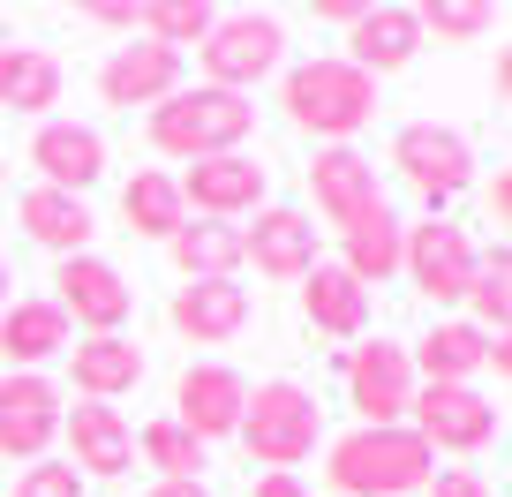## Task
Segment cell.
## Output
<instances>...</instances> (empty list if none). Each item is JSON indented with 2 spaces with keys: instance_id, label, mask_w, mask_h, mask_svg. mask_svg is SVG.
<instances>
[{
  "instance_id": "11",
  "label": "cell",
  "mask_w": 512,
  "mask_h": 497,
  "mask_svg": "<svg viewBox=\"0 0 512 497\" xmlns=\"http://www.w3.org/2000/svg\"><path fill=\"white\" fill-rule=\"evenodd\" d=\"M181 189V211H196V219H241V211H264V196H272V174L249 159V151H226V159H196L189 174L174 181Z\"/></svg>"
},
{
  "instance_id": "4",
  "label": "cell",
  "mask_w": 512,
  "mask_h": 497,
  "mask_svg": "<svg viewBox=\"0 0 512 497\" xmlns=\"http://www.w3.org/2000/svg\"><path fill=\"white\" fill-rule=\"evenodd\" d=\"M241 445H249V460H264L272 475H294V467L317 452V437H324V415H317V400H309L294 377H272V385H256L249 392V407H241Z\"/></svg>"
},
{
  "instance_id": "14",
  "label": "cell",
  "mask_w": 512,
  "mask_h": 497,
  "mask_svg": "<svg viewBox=\"0 0 512 497\" xmlns=\"http://www.w3.org/2000/svg\"><path fill=\"white\" fill-rule=\"evenodd\" d=\"M309 196H317V211L339 226V234H347V226H362L369 211L384 204L377 166H369L354 144H324L317 159H309Z\"/></svg>"
},
{
  "instance_id": "24",
  "label": "cell",
  "mask_w": 512,
  "mask_h": 497,
  "mask_svg": "<svg viewBox=\"0 0 512 497\" xmlns=\"http://www.w3.org/2000/svg\"><path fill=\"white\" fill-rule=\"evenodd\" d=\"M166 257H174L181 279H234V272H241V226L181 219L174 234H166Z\"/></svg>"
},
{
  "instance_id": "9",
  "label": "cell",
  "mask_w": 512,
  "mask_h": 497,
  "mask_svg": "<svg viewBox=\"0 0 512 497\" xmlns=\"http://www.w3.org/2000/svg\"><path fill=\"white\" fill-rule=\"evenodd\" d=\"M53 309H61L68 324H83L91 339H106V332L128 324L136 287H128L106 257H61V272H53Z\"/></svg>"
},
{
  "instance_id": "19",
  "label": "cell",
  "mask_w": 512,
  "mask_h": 497,
  "mask_svg": "<svg viewBox=\"0 0 512 497\" xmlns=\"http://www.w3.org/2000/svg\"><path fill=\"white\" fill-rule=\"evenodd\" d=\"M347 68H362L369 83L377 76H400L407 61H415V46H422V16L415 8H362L354 16V31H347Z\"/></svg>"
},
{
  "instance_id": "42",
  "label": "cell",
  "mask_w": 512,
  "mask_h": 497,
  "mask_svg": "<svg viewBox=\"0 0 512 497\" xmlns=\"http://www.w3.org/2000/svg\"><path fill=\"white\" fill-rule=\"evenodd\" d=\"M0 189H8V166H0Z\"/></svg>"
},
{
  "instance_id": "40",
  "label": "cell",
  "mask_w": 512,
  "mask_h": 497,
  "mask_svg": "<svg viewBox=\"0 0 512 497\" xmlns=\"http://www.w3.org/2000/svg\"><path fill=\"white\" fill-rule=\"evenodd\" d=\"M16 302V279H8V257H0V309Z\"/></svg>"
},
{
  "instance_id": "13",
  "label": "cell",
  "mask_w": 512,
  "mask_h": 497,
  "mask_svg": "<svg viewBox=\"0 0 512 497\" xmlns=\"http://www.w3.org/2000/svg\"><path fill=\"white\" fill-rule=\"evenodd\" d=\"M174 407H181V415H174L181 430H189L196 445H211V437H234L241 430L249 385H241V369H226V362H196V369H181Z\"/></svg>"
},
{
  "instance_id": "2",
  "label": "cell",
  "mask_w": 512,
  "mask_h": 497,
  "mask_svg": "<svg viewBox=\"0 0 512 497\" xmlns=\"http://www.w3.org/2000/svg\"><path fill=\"white\" fill-rule=\"evenodd\" d=\"M256 129V106L234 91H211V83H181L166 106H151V144L166 151V159H226V151H241Z\"/></svg>"
},
{
  "instance_id": "39",
  "label": "cell",
  "mask_w": 512,
  "mask_h": 497,
  "mask_svg": "<svg viewBox=\"0 0 512 497\" xmlns=\"http://www.w3.org/2000/svg\"><path fill=\"white\" fill-rule=\"evenodd\" d=\"M151 497H211V482H159Z\"/></svg>"
},
{
  "instance_id": "5",
  "label": "cell",
  "mask_w": 512,
  "mask_h": 497,
  "mask_svg": "<svg viewBox=\"0 0 512 497\" xmlns=\"http://www.w3.org/2000/svg\"><path fill=\"white\" fill-rule=\"evenodd\" d=\"M196 53H204L211 91L249 98L256 83L287 61V31H279V16H256V8H249V16H219V23H211V38H204Z\"/></svg>"
},
{
  "instance_id": "31",
  "label": "cell",
  "mask_w": 512,
  "mask_h": 497,
  "mask_svg": "<svg viewBox=\"0 0 512 497\" xmlns=\"http://www.w3.org/2000/svg\"><path fill=\"white\" fill-rule=\"evenodd\" d=\"M211 23H219V8H204V0H151V8H136V31H144L151 46H166V53L204 46Z\"/></svg>"
},
{
  "instance_id": "12",
  "label": "cell",
  "mask_w": 512,
  "mask_h": 497,
  "mask_svg": "<svg viewBox=\"0 0 512 497\" xmlns=\"http://www.w3.org/2000/svg\"><path fill=\"white\" fill-rule=\"evenodd\" d=\"M61 437V392L38 369H8L0 377V460H46Z\"/></svg>"
},
{
  "instance_id": "29",
  "label": "cell",
  "mask_w": 512,
  "mask_h": 497,
  "mask_svg": "<svg viewBox=\"0 0 512 497\" xmlns=\"http://www.w3.org/2000/svg\"><path fill=\"white\" fill-rule=\"evenodd\" d=\"M121 219H128V234H151V241H166L189 211H181V189H174V174H136L121 189Z\"/></svg>"
},
{
  "instance_id": "38",
  "label": "cell",
  "mask_w": 512,
  "mask_h": 497,
  "mask_svg": "<svg viewBox=\"0 0 512 497\" xmlns=\"http://www.w3.org/2000/svg\"><path fill=\"white\" fill-rule=\"evenodd\" d=\"M91 23H106V31H136V8H113V0H98Z\"/></svg>"
},
{
  "instance_id": "18",
  "label": "cell",
  "mask_w": 512,
  "mask_h": 497,
  "mask_svg": "<svg viewBox=\"0 0 512 497\" xmlns=\"http://www.w3.org/2000/svg\"><path fill=\"white\" fill-rule=\"evenodd\" d=\"M31 166L46 174V189L83 196L98 174H106V136L83 129V121H46V129L31 136Z\"/></svg>"
},
{
  "instance_id": "16",
  "label": "cell",
  "mask_w": 512,
  "mask_h": 497,
  "mask_svg": "<svg viewBox=\"0 0 512 497\" xmlns=\"http://www.w3.org/2000/svg\"><path fill=\"white\" fill-rule=\"evenodd\" d=\"M61 437H68V467H76V475H128V467H136V430H128L121 407H106V400L61 407Z\"/></svg>"
},
{
  "instance_id": "26",
  "label": "cell",
  "mask_w": 512,
  "mask_h": 497,
  "mask_svg": "<svg viewBox=\"0 0 512 497\" xmlns=\"http://www.w3.org/2000/svg\"><path fill=\"white\" fill-rule=\"evenodd\" d=\"M0 354H8V369H38L68 354V317L53 302H8L0 309Z\"/></svg>"
},
{
  "instance_id": "35",
  "label": "cell",
  "mask_w": 512,
  "mask_h": 497,
  "mask_svg": "<svg viewBox=\"0 0 512 497\" xmlns=\"http://www.w3.org/2000/svg\"><path fill=\"white\" fill-rule=\"evenodd\" d=\"M422 490H430V497H490V482H482L475 467H437Z\"/></svg>"
},
{
  "instance_id": "23",
  "label": "cell",
  "mask_w": 512,
  "mask_h": 497,
  "mask_svg": "<svg viewBox=\"0 0 512 497\" xmlns=\"http://www.w3.org/2000/svg\"><path fill=\"white\" fill-rule=\"evenodd\" d=\"M302 317H309V332L362 339V332H369V294L354 287L339 264H317V272L302 279Z\"/></svg>"
},
{
  "instance_id": "17",
  "label": "cell",
  "mask_w": 512,
  "mask_h": 497,
  "mask_svg": "<svg viewBox=\"0 0 512 497\" xmlns=\"http://www.w3.org/2000/svg\"><path fill=\"white\" fill-rule=\"evenodd\" d=\"M98 91H106V106H166V98L181 91V53L151 46V38H136V46H121L106 68H98Z\"/></svg>"
},
{
  "instance_id": "32",
  "label": "cell",
  "mask_w": 512,
  "mask_h": 497,
  "mask_svg": "<svg viewBox=\"0 0 512 497\" xmlns=\"http://www.w3.org/2000/svg\"><path fill=\"white\" fill-rule=\"evenodd\" d=\"M136 452H144L166 482H204V445H196L181 422H144V430H136Z\"/></svg>"
},
{
  "instance_id": "22",
  "label": "cell",
  "mask_w": 512,
  "mask_h": 497,
  "mask_svg": "<svg viewBox=\"0 0 512 497\" xmlns=\"http://www.w3.org/2000/svg\"><path fill=\"white\" fill-rule=\"evenodd\" d=\"M68 369H76V392L83 400H121V392H136L144 385V347L136 339H121V332H106V339H83V347H68Z\"/></svg>"
},
{
  "instance_id": "21",
  "label": "cell",
  "mask_w": 512,
  "mask_h": 497,
  "mask_svg": "<svg viewBox=\"0 0 512 497\" xmlns=\"http://www.w3.org/2000/svg\"><path fill=\"white\" fill-rule=\"evenodd\" d=\"M166 317H174V332L196 339V347H226V339L249 324V294H241L234 279H189Z\"/></svg>"
},
{
  "instance_id": "20",
  "label": "cell",
  "mask_w": 512,
  "mask_h": 497,
  "mask_svg": "<svg viewBox=\"0 0 512 497\" xmlns=\"http://www.w3.org/2000/svg\"><path fill=\"white\" fill-rule=\"evenodd\" d=\"M16 219H23V234L38 241V249H53V257H91V234H98V219H91V204L83 196H61V189H23L16 196Z\"/></svg>"
},
{
  "instance_id": "28",
  "label": "cell",
  "mask_w": 512,
  "mask_h": 497,
  "mask_svg": "<svg viewBox=\"0 0 512 497\" xmlns=\"http://www.w3.org/2000/svg\"><path fill=\"white\" fill-rule=\"evenodd\" d=\"M482 347H490V339H482L475 324L452 317V324H430V332L407 347V362H415L430 385H467V377L482 369Z\"/></svg>"
},
{
  "instance_id": "30",
  "label": "cell",
  "mask_w": 512,
  "mask_h": 497,
  "mask_svg": "<svg viewBox=\"0 0 512 497\" xmlns=\"http://www.w3.org/2000/svg\"><path fill=\"white\" fill-rule=\"evenodd\" d=\"M460 302L475 309L482 339H505V324H512V257H505V241H497L490 257H475V287H467Z\"/></svg>"
},
{
  "instance_id": "37",
  "label": "cell",
  "mask_w": 512,
  "mask_h": 497,
  "mask_svg": "<svg viewBox=\"0 0 512 497\" xmlns=\"http://www.w3.org/2000/svg\"><path fill=\"white\" fill-rule=\"evenodd\" d=\"M490 211H497V226L512 219V174H505V166H497V174H490Z\"/></svg>"
},
{
  "instance_id": "36",
  "label": "cell",
  "mask_w": 512,
  "mask_h": 497,
  "mask_svg": "<svg viewBox=\"0 0 512 497\" xmlns=\"http://www.w3.org/2000/svg\"><path fill=\"white\" fill-rule=\"evenodd\" d=\"M249 497H309V490H302V475H256Z\"/></svg>"
},
{
  "instance_id": "25",
  "label": "cell",
  "mask_w": 512,
  "mask_h": 497,
  "mask_svg": "<svg viewBox=\"0 0 512 497\" xmlns=\"http://www.w3.org/2000/svg\"><path fill=\"white\" fill-rule=\"evenodd\" d=\"M400 234H407V226H400V211H392V204H377L362 226H347V234H339V241H347L339 272H347L362 294H369V287H384V279L400 272Z\"/></svg>"
},
{
  "instance_id": "10",
  "label": "cell",
  "mask_w": 512,
  "mask_h": 497,
  "mask_svg": "<svg viewBox=\"0 0 512 497\" xmlns=\"http://www.w3.org/2000/svg\"><path fill=\"white\" fill-rule=\"evenodd\" d=\"M400 272L415 279L430 302H460L467 287H475V241H467V226L452 219H422L400 234Z\"/></svg>"
},
{
  "instance_id": "6",
  "label": "cell",
  "mask_w": 512,
  "mask_h": 497,
  "mask_svg": "<svg viewBox=\"0 0 512 497\" xmlns=\"http://www.w3.org/2000/svg\"><path fill=\"white\" fill-rule=\"evenodd\" d=\"M339 377H347V407L362 415V430H400V422H407L415 362H407L400 339H362V347H347Z\"/></svg>"
},
{
  "instance_id": "7",
  "label": "cell",
  "mask_w": 512,
  "mask_h": 497,
  "mask_svg": "<svg viewBox=\"0 0 512 497\" xmlns=\"http://www.w3.org/2000/svg\"><path fill=\"white\" fill-rule=\"evenodd\" d=\"M392 166L415 181V196L437 219V204H452V196L475 181V144H467L460 129H437V121H407V129L392 136Z\"/></svg>"
},
{
  "instance_id": "41",
  "label": "cell",
  "mask_w": 512,
  "mask_h": 497,
  "mask_svg": "<svg viewBox=\"0 0 512 497\" xmlns=\"http://www.w3.org/2000/svg\"><path fill=\"white\" fill-rule=\"evenodd\" d=\"M0 46H16V31H8V16H0Z\"/></svg>"
},
{
  "instance_id": "3",
  "label": "cell",
  "mask_w": 512,
  "mask_h": 497,
  "mask_svg": "<svg viewBox=\"0 0 512 497\" xmlns=\"http://www.w3.org/2000/svg\"><path fill=\"white\" fill-rule=\"evenodd\" d=\"M279 106H287L294 129L347 144L369 113H377V83H369L362 68H347V61H302V68H287V83H279Z\"/></svg>"
},
{
  "instance_id": "34",
  "label": "cell",
  "mask_w": 512,
  "mask_h": 497,
  "mask_svg": "<svg viewBox=\"0 0 512 497\" xmlns=\"http://www.w3.org/2000/svg\"><path fill=\"white\" fill-rule=\"evenodd\" d=\"M16 497H83V475L68 460H31L16 475Z\"/></svg>"
},
{
  "instance_id": "1",
  "label": "cell",
  "mask_w": 512,
  "mask_h": 497,
  "mask_svg": "<svg viewBox=\"0 0 512 497\" xmlns=\"http://www.w3.org/2000/svg\"><path fill=\"white\" fill-rule=\"evenodd\" d=\"M430 475H437V452L422 445L407 422L400 430H347L332 445V467H324V482H332L339 497H407Z\"/></svg>"
},
{
  "instance_id": "15",
  "label": "cell",
  "mask_w": 512,
  "mask_h": 497,
  "mask_svg": "<svg viewBox=\"0 0 512 497\" xmlns=\"http://www.w3.org/2000/svg\"><path fill=\"white\" fill-rule=\"evenodd\" d=\"M241 264H256L264 279H309L317 272V226H309V211L264 204L256 226L241 234Z\"/></svg>"
},
{
  "instance_id": "8",
  "label": "cell",
  "mask_w": 512,
  "mask_h": 497,
  "mask_svg": "<svg viewBox=\"0 0 512 497\" xmlns=\"http://www.w3.org/2000/svg\"><path fill=\"white\" fill-rule=\"evenodd\" d=\"M407 430L430 452H482L497 437V407L475 385H422L407 400Z\"/></svg>"
},
{
  "instance_id": "33",
  "label": "cell",
  "mask_w": 512,
  "mask_h": 497,
  "mask_svg": "<svg viewBox=\"0 0 512 497\" xmlns=\"http://www.w3.org/2000/svg\"><path fill=\"white\" fill-rule=\"evenodd\" d=\"M415 16H422V31H437V38H482L490 31V8H482V0H430Z\"/></svg>"
},
{
  "instance_id": "27",
  "label": "cell",
  "mask_w": 512,
  "mask_h": 497,
  "mask_svg": "<svg viewBox=\"0 0 512 497\" xmlns=\"http://www.w3.org/2000/svg\"><path fill=\"white\" fill-rule=\"evenodd\" d=\"M0 106L8 113L61 106V61L46 46H0Z\"/></svg>"
}]
</instances>
